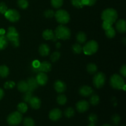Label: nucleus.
<instances>
[{
  "mask_svg": "<svg viewBox=\"0 0 126 126\" xmlns=\"http://www.w3.org/2000/svg\"><path fill=\"white\" fill-rule=\"evenodd\" d=\"M102 18L103 22L113 25L118 18V12L114 9L108 8L102 12Z\"/></svg>",
  "mask_w": 126,
  "mask_h": 126,
  "instance_id": "nucleus-1",
  "label": "nucleus"
},
{
  "mask_svg": "<svg viewBox=\"0 0 126 126\" xmlns=\"http://www.w3.org/2000/svg\"><path fill=\"white\" fill-rule=\"evenodd\" d=\"M6 37L14 47H17L19 46V34L15 27H10L8 28Z\"/></svg>",
  "mask_w": 126,
  "mask_h": 126,
  "instance_id": "nucleus-2",
  "label": "nucleus"
},
{
  "mask_svg": "<svg viewBox=\"0 0 126 126\" xmlns=\"http://www.w3.org/2000/svg\"><path fill=\"white\" fill-rule=\"evenodd\" d=\"M54 34L56 38L62 40H66L70 38L71 32L68 28L62 25H60L56 28Z\"/></svg>",
  "mask_w": 126,
  "mask_h": 126,
  "instance_id": "nucleus-3",
  "label": "nucleus"
},
{
  "mask_svg": "<svg viewBox=\"0 0 126 126\" xmlns=\"http://www.w3.org/2000/svg\"><path fill=\"white\" fill-rule=\"evenodd\" d=\"M110 84L113 89L120 90H126L125 81L121 76L117 74H114L110 78Z\"/></svg>",
  "mask_w": 126,
  "mask_h": 126,
  "instance_id": "nucleus-4",
  "label": "nucleus"
},
{
  "mask_svg": "<svg viewBox=\"0 0 126 126\" xmlns=\"http://www.w3.org/2000/svg\"><path fill=\"white\" fill-rule=\"evenodd\" d=\"M98 49V43L95 41H90L87 42L82 47V51L86 55H93L97 52Z\"/></svg>",
  "mask_w": 126,
  "mask_h": 126,
  "instance_id": "nucleus-5",
  "label": "nucleus"
},
{
  "mask_svg": "<svg viewBox=\"0 0 126 126\" xmlns=\"http://www.w3.org/2000/svg\"><path fill=\"white\" fill-rule=\"evenodd\" d=\"M56 20L61 24H66L70 21V17L67 11L63 9H59L54 14Z\"/></svg>",
  "mask_w": 126,
  "mask_h": 126,
  "instance_id": "nucleus-6",
  "label": "nucleus"
},
{
  "mask_svg": "<svg viewBox=\"0 0 126 126\" xmlns=\"http://www.w3.org/2000/svg\"><path fill=\"white\" fill-rule=\"evenodd\" d=\"M22 114L18 111H14L11 113L7 118V122L10 126H15L19 124L22 122Z\"/></svg>",
  "mask_w": 126,
  "mask_h": 126,
  "instance_id": "nucleus-7",
  "label": "nucleus"
},
{
  "mask_svg": "<svg viewBox=\"0 0 126 126\" xmlns=\"http://www.w3.org/2000/svg\"><path fill=\"white\" fill-rule=\"evenodd\" d=\"M105 75L102 72H99L96 74L93 79L94 86L97 89L102 88L105 83Z\"/></svg>",
  "mask_w": 126,
  "mask_h": 126,
  "instance_id": "nucleus-8",
  "label": "nucleus"
},
{
  "mask_svg": "<svg viewBox=\"0 0 126 126\" xmlns=\"http://www.w3.org/2000/svg\"><path fill=\"white\" fill-rule=\"evenodd\" d=\"M4 16L8 20L11 22H16L20 19L19 13L15 9H7L6 13L4 14Z\"/></svg>",
  "mask_w": 126,
  "mask_h": 126,
  "instance_id": "nucleus-9",
  "label": "nucleus"
},
{
  "mask_svg": "<svg viewBox=\"0 0 126 126\" xmlns=\"http://www.w3.org/2000/svg\"><path fill=\"white\" fill-rule=\"evenodd\" d=\"M76 109L79 113H84L89 108V103L86 100H80L76 103Z\"/></svg>",
  "mask_w": 126,
  "mask_h": 126,
  "instance_id": "nucleus-10",
  "label": "nucleus"
},
{
  "mask_svg": "<svg viewBox=\"0 0 126 126\" xmlns=\"http://www.w3.org/2000/svg\"><path fill=\"white\" fill-rule=\"evenodd\" d=\"M62 116V113L59 108H55V109L52 110L49 114V117L50 120L54 121H56L60 119Z\"/></svg>",
  "mask_w": 126,
  "mask_h": 126,
  "instance_id": "nucleus-11",
  "label": "nucleus"
},
{
  "mask_svg": "<svg viewBox=\"0 0 126 126\" xmlns=\"http://www.w3.org/2000/svg\"><path fill=\"white\" fill-rule=\"evenodd\" d=\"M52 65L49 62L46 61L43 62L39 63V66L38 68L34 70V71H38L40 72H44V73H47L51 70Z\"/></svg>",
  "mask_w": 126,
  "mask_h": 126,
  "instance_id": "nucleus-12",
  "label": "nucleus"
},
{
  "mask_svg": "<svg viewBox=\"0 0 126 126\" xmlns=\"http://www.w3.org/2000/svg\"><path fill=\"white\" fill-rule=\"evenodd\" d=\"M36 80L38 82V85L44 86L48 81V77L46 74L44 72H40L36 76Z\"/></svg>",
  "mask_w": 126,
  "mask_h": 126,
  "instance_id": "nucleus-13",
  "label": "nucleus"
},
{
  "mask_svg": "<svg viewBox=\"0 0 126 126\" xmlns=\"http://www.w3.org/2000/svg\"><path fill=\"white\" fill-rule=\"evenodd\" d=\"M79 92L83 97H89L93 94V89L89 86H83L80 87Z\"/></svg>",
  "mask_w": 126,
  "mask_h": 126,
  "instance_id": "nucleus-14",
  "label": "nucleus"
},
{
  "mask_svg": "<svg viewBox=\"0 0 126 126\" xmlns=\"http://www.w3.org/2000/svg\"><path fill=\"white\" fill-rule=\"evenodd\" d=\"M54 89L58 93H63L65 91L66 89V84L63 81L58 80L54 83Z\"/></svg>",
  "mask_w": 126,
  "mask_h": 126,
  "instance_id": "nucleus-15",
  "label": "nucleus"
},
{
  "mask_svg": "<svg viewBox=\"0 0 126 126\" xmlns=\"http://www.w3.org/2000/svg\"><path fill=\"white\" fill-rule=\"evenodd\" d=\"M32 108L35 110H38L40 108L41 102L40 99L37 97H32L30 101L28 102Z\"/></svg>",
  "mask_w": 126,
  "mask_h": 126,
  "instance_id": "nucleus-16",
  "label": "nucleus"
},
{
  "mask_svg": "<svg viewBox=\"0 0 126 126\" xmlns=\"http://www.w3.org/2000/svg\"><path fill=\"white\" fill-rule=\"evenodd\" d=\"M27 82L28 85V91H29L33 92L38 87V84L36 80V78H30L27 79Z\"/></svg>",
  "mask_w": 126,
  "mask_h": 126,
  "instance_id": "nucleus-17",
  "label": "nucleus"
},
{
  "mask_svg": "<svg viewBox=\"0 0 126 126\" xmlns=\"http://www.w3.org/2000/svg\"><path fill=\"white\" fill-rule=\"evenodd\" d=\"M116 30L121 33H125L126 31V22L124 20H119L116 24Z\"/></svg>",
  "mask_w": 126,
  "mask_h": 126,
  "instance_id": "nucleus-18",
  "label": "nucleus"
},
{
  "mask_svg": "<svg viewBox=\"0 0 126 126\" xmlns=\"http://www.w3.org/2000/svg\"><path fill=\"white\" fill-rule=\"evenodd\" d=\"M39 52L41 56L45 57L49 55L50 52V48L47 44H42L39 47Z\"/></svg>",
  "mask_w": 126,
  "mask_h": 126,
  "instance_id": "nucleus-19",
  "label": "nucleus"
},
{
  "mask_svg": "<svg viewBox=\"0 0 126 126\" xmlns=\"http://www.w3.org/2000/svg\"><path fill=\"white\" fill-rule=\"evenodd\" d=\"M17 89L21 92H27L28 91V85L25 81H20L17 84Z\"/></svg>",
  "mask_w": 126,
  "mask_h": 126,
  "instance_id": "nucleus-20",
  "label": "nucleus"
},
{
  "mask_svg": "<svg viewBox=\"0 0 126 126\" xmlns=\"http://www.w3.org/2000/svg\"><path fill=\"white\" fill-rule=\"evenodd\" d=\"M43 37L46 40H51L55 38V34L52 30L47 29L43 32Z\"/></svg>",
  "mask_w": 126,
  "mask_h": 126,
  "instance_id": "nucleus-21",
  "label": "nucleus"
},
{
  "mask_svg": "<svg viewBox=\"0 0 126 126\" xmlns=\"http://www.w3.org/2000/svg\"><path fill=\"white\" fill-rule=\"evenodd\" d=\"M8 46V40L6 36L4 34H0V50L6 49Z\"/></svg>",
  "mask_w": 126,
  "mask_h": 126,
  "instance_id": "nucleus-22",
  "label": "nucleus"
},
{
  "mask_svg": "<svg viewBox=\"0 0 126 126\" xmlns=\"http://www.w3.org/2000/svg\"><path fill=\"white\" fill-rule=\"evenodd\" d=\"M76 40L79 44H83V43H86V40H87V36H86V33L82 32H79L76 35Z\"/></svg>",
  "mask_w": 126,
  "mask_h": 126,
  "instance_id": "nucleus-23",
  "label": "nucleus"
},
{
  "mask_svg": "<svg viewBox=\"0 0 126 126\" xmlns=\"http://www.w3.org/2000/svg\"><path fill=\"white\" fill-rule=\"evenodd\" d=\"M9 74V68L6 65L0 66V76L1 78H6Z\"/></svg>",
  "mask_w": 126,
  "mask_h": 126,
  "instance_id": "nucleus-24",
  "label": "nucleus"
},
{
  "mask_svg": "<svg viewBox=\"0 0 126 126\" xmlns=\"http://www.w3.org/2000/svg\"><path fill=\"white\" fill-rule=\"evenodd\" d=\"M17 110H18V111L20 113H25L28 110V106L26 103L22 102L17 105Z\"/></svg>",
  "mask_w": 126,
  "mask_h": 126,
  "instance_id": "nucleus-25",
  "label": "nucleus"
},
{
  "mask_svg": "<svg viewBox=\"0 0 126 126\" xmlns=\"http://www.w3.org/2000/svg\"><path fill=\"white\" fill-rule=\"evenodd\" d=\"M100 98L98 95L96 94H92L90 98V103L94 106H95L99 103Z\"/></svg>",
  "mask_w": 126,
  "mask_h": 126,
  "instance_id": "nucleus-26",
  "label": "nucleus"
},
{
  "mask_svg": "<svg viewBox=\"0 0 126 126\" xmlns=\"http://www.w3.org/2000/svg\"><path fill=\"white\" fill-rule=\"evenodd\" d=\"M105 34L108 38H113L116 35V31L113 27H111L108 30H105Z\"/></svg>",
  "mask_w": 126,
  "mask_h": 126,
  "instance_id": "nucleus-27",
  "label": "nucleus"
},
{
  "mask_svg": "<svg viewBox=\"0 0 126 126\" xmlns=\"http://www.w3.org/2000/svg\"><path fill=\"white\" fill-rule=\"evenodd\" d=\"M87 70L90 74H94L97 71V66L94 63H89L87 66Z\"/></svg>",
  "mask_w": 126,
  "mask_h": 126,
  "instance_id": "nucleus-28",
  "label": "nucleus"
},
{
  "mask_svg": "<svg viewBox=\"0 0 126 126\" xmlns=\"http://www.w3.org/2000/svg\"><path fill=\"white\" fill-rule=\"evenodd\" d=\"M75 110L71 107L67 108L64 111V114H65V117H66L67 118H71L73 117L74 115H75Z\"/></svg>",
  "mask_w": 126,
  "mask_h": 126,
  "instance_id": "nucleus-29",
  "label": "nucleus"
},
{
  "mask_svg": "<svg viewBox=\"0 0 126 126\" xmlns=\"http://www.w3.org/2000/svg\"><path fill=\"white\" fill-rule=\"evenodd\" d=\"M66 101H67L66 97L63 94L59 95L57 97V102L60 105H65L66 103Z\"/></svg>",
  "mask_w": 126,
  "mask_h": 126,
  "instance_id": "nucleus-30",
  "label": "nucleus"
},
{
  "mask_svg": "<svg viewBox=\"0 0 126 126\" xmlns=\"http://www.w3.org/2000/svg\"><path fill=\"white\" fill-rule=\"evenodd\" d=\"M73 51L75 54H81L82 51V47L81 46L79 43H76L72 46Z\"/></svg>",
  "mask_w": 126,
  "mask_h": 126,
  "instance_id": "nucleus-31",
  "label": "nucleus"
},
{
  "mask_svg": "<svg viewBox=\"0 0 126 126\" xmlns=\"http://www.w3.org/2000/svg\"><path fill=\"white\" fill-rule=\"evenodd\" d=\"M17 5L20 8L25 9L28 6V0H17Z\"/></svg>",
  "mask_w": 126,
  "mask_h": 126,
  "instance_id": "nucleus-32",
  "label": "nucleus"
},
{
  "mask_svg": "<svg viewBox=\"0 0 126 126\" xmlns=\"http://www.w3.org/2000/svg\"><path fill=\"white\" fill-rule=\"evenodd\" d=\"M51 5L54 8H60L63 3V0H50Z\"/></svg>",
  "mask_w": 126,
  "mask_h": 126,
  "instance_id": "nucleus-33",
  "label": "nucleus"
},
{
  "mask_svg": "<svg viewBox=\"0 0 126 126\" xmlns=\"http://www.w3.org/2000/svg\"><path fill=\"white\" fill-rule=\"evenodd\" d=\"M23 123L24 126H34V120L30 117H27L25 118Z\"/></svg>",
  "mask_w": 126,
  "mask_h": 126,
  "instance_id": "nucleus-34",
  "label": "nucleus"
},
{
  "mask_svg": "<svg viewBox=\"0 0 126 126\" xmlns=\"http://www.w3.org/2000/svg\"><path fill=\"white\" fill-rule=\"evenodd\" d=\"M32 91H28L27 92H25V94L23 97V99L25 102H28L31 99L32 97H33V94H32Z\"/></svg>",
  "mask_w": 126,
  "mask_h": 126,
  "instance_id": "nucleus-35",
  "label": "nucleus"
},
{
  "mask_svg": "<svg viewBox=\"0 0 126 126\" xmlns=\"http://www.w3.org/2000/svg\"><path fill=\"white\" fill-rule=\"evenodd\" d=\"M72 4L77 8H82L84 6L82 0H71Z\"/></svg>",
  "mask_w": 126,
  "mask_h": 126,
  "instance_id": "nucleus-36",
  "label": "nucleus"
},
{
  "mask_svg": "<svg viewBox=\"0 0 126 126\" xmlns=\"http://www.w3.org/2000/svg\"><path fill=\"white\" fill-rule=\"evenodd\" d=\"M60 57V53L59 52H54V53H52V54L50 56V60L52 62H55L56 61H57Z\"/></svg>",
  "mask_w": 126,
  "mask_h": 126,
  "instance_id": "nucleus-37",
  "label": "nucleus"
},
{
  "mask_svg": "<svg viewBox=\"0 0 126 126\" xmlns=\"http://www.w3.org/2000/svg\"><path fill=\"white\" fill-rule=\"evenodd\" d=\"M111 121L115 126H118L121 121V118L118 114H114L111 117Z\"/></svg>",
  "mask_w": 126,
  "mask_h": 126,
  "instance_id": "nucleus-38",
  "label": "nucleus"
},
{
  "mask_svg": "<svg viewBox=\"0 0 126 126\" xmlns=\"http://www.w3.org/2000/svg\"><path fill=\"white\" fill-rule=\"evenodd\" d=\"M88 120L90 122V124H95L97 121V116L96 114L92 113L88 116Z\"/></svg>",
  "mask_w": 126,
  "mask_h": 126,
  "instance_id": "nucleus-39",
  "label": "nucleus"
},
{
  "mask_svg": "<svg viewBox=\"0 0 126 126\" xmlns=\"http://www.w3.org/2000/svg\"><path fill=\"white\" fill-rule=\"evenodd\" d=\"M54 14H55V12H54V11L51 9H48L46 10V11L44 12V15L46 18H50L52 17H53L54 16Z\"/></svg>",
  "mask_w": 126,
  "mask_h": 126,
  "instance_id": "nucleus-40",
  "label": "nucleus"
},
{
  "mask_svg": "<svg viewBox=\"0 0 126 126\" xmlns=\"http://www.w3.org/2000/svg\"><path fill=\"white\" fill-rule=\"evenodd\" d=\"M16 86V84L14 81H7V82H5V84H4V87L5 89H12L13 87H14V86Z\"/></svg>",
  "mask_w": 126,
  "mask_h": 126,
  "instance_id": "nucleus-41",
  "label": "nucleus"
},
{
  "mask_svg": "<svg viewBox=\"0 0 126 126\" xmlns=\"http://www.w3.org/2000/svg\"><path fill=\"white\" fill-rule=\"evenodd\" d=\"M7 7L4 2H0V13L4 14L7 11Z\"/></svg>",
  "mask_w": 126,
  "mask_h": 126,
  "instance_id": "nucleus-42",
  "label": "nucleus"
},
{
  "mask_svg": "<svg viewBox=\"0 0 126 126\" xmlns=\"http://www.w3.org/2000/svg\"><path fill=\"white\" fill-rule=\"evenodd\" d=\"M97 0H82V4L84 6L87 5V6H93L95 4Z\"/></svg>",
  "mask_w": 126,
  "mask_h": 126,
  "instance_id": "nucleus-43",
  "label": "nucleus"
},
{
  "mask_svg": "<svg viewBox=\"0 0 126 126\" xmlns=\"http://www.w3.org/2000/svg\"><path fill=\"white\" fill-rule=\"evenodd\" d=\"M120 73L123 77L125 78L126 76V65H124L121 66L120 69Z\"/></svg>",
  "mask_w": 126,
  "mask_h": 126,
  "instance_id": "nucleus-44",
  "label": "nucleus"
},
{
  "mask_svg": "<svg viewBox=\"0 0 126 126\" xmlns=\"http://www.w3.org/2000/svg\"><path fill=\"white\" fill-rule=\"evenodd\" d=\"M112 26V25L110 24V23H107V22H103V25H102V27H103V29L105 30H108V28H110V27H111Z\"/></svg>",
  "mask_w": 126,
  "mask_h": 126,
  "instance_id": "nucleus-45",
  "label": "nucleus"
},
{
  "mask_svg": "<svg viewBox=\"0 0 126 126\" xmlns=\"http://www.w3.org/2000/svg\"><path fill=\"white\" fill-rule=\"evenodd\" d=\"M39 63H40L38 61V60H35L33 62V64H32V66H33V70H36V68H38V66H39Z\"/></svg>",
  "mask_w": 126,
  "mask_h": 126,
  "instance_id": "nucleus-46",
  "label": "nucleus"
},
{
  "mask_svg": "<svg viewBox=\"0 0 126 126\" xmlns=\"http://www.w3.org/2000/svg\"><path fill=\"white\" fill-rule=\"evenodd\" d=\"M4 94L3 90H2V89L0 88V100H1L2 98V97H4Z\"/></svg>",
  "mask_w": 126,
  "mask_h": 126,
  "instance_id": "nucleus-47",
  "label": "nucleus"
},
{
  "mask_svg": "<svg viewBox=\"0 0 126 126\" xmlns=\"http://www.w3.org/2000/svg\"><path fill=\"white\" fill-rule=\"evenodd\" d=\"M56 46H57V48H59V47H60V43H57Z\"/></svg>",
  "mask_w": 126,
  "mask_h": 126,
  "instance_id": "nucleus-48",
  "label": "nucleus"
},
{
  "mask_svg": "<svg viewBox=\"0 0 126 126\" xmlns=\"http://www.w3.org/2000/svg\"><path fill=\"white\" fill-rule=\"evenodd\" d=\"M88 126H95L94 124H90Z\"/></svg>",
  "mask_w": 126,
  "mask_h": 126,
  "instance_id": "nucleus-49",
  "label": "nucleus"
},
{
  "mask_svg": "<svg viewBox=\"0 0 126 126\" xmlns=\"http://www.w3.org/2000/svg\"><path fill=\"white\" fill-rule=\"evenodd\" d=\"M102 126H112L110 125V124H104V125H103Z\"/></svg>",
  "mask_w": 126,
  "mask_h": 126,
  "instance_id": "nucleus-50",
  "label": "nucleus"
},
{
  "mask_svg": "<svg viewBox=\"0 0 126 126\" xmlns=\"http://www.w3.org/2000/svg\"></svg>",
  "mask_w": 126,
  "mask_h": 126,
  "instance_id": "nucleus-51",
  "label": "nucleus"
}]
</instances>
